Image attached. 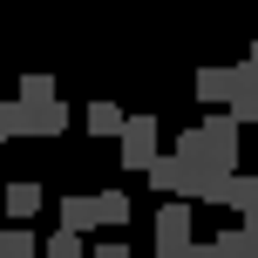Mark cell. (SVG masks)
<instances>
[{"label":"cell","instance_id":"6da1fadb","mask_svg":"<svg viewBox=\"0 0 258 258\" xmlns=\"http://www.w3.org/2000/svg\"><path fill=\"white\" fill-rule=\"evenodd\" d=\"M238 136H245V122H231V116L218 109V116H204V122H190V129H183L177 156H190V163H211V170H238Z\"/></svg>","mask_w":258,"mask_h":258},{"label":"cell","instance_id":"7a4b0ae2","mask_svg":"<svg viewBox=\"0 0 258 258\" xmlns=\"http://www.w3.org/2000/svg\"><path fill=\"white\" fill-rule=\"evenodd\" d=\"M14 143H54L68 129V102L61 95H41V102H21V95H14Z\"/></svg>","mask_w":258,"mask_h":258},{"label":"cell","instance_id":"3957f363","mask_svg":"<svg viewBox=\"0 0 258 258\" xmlns=\"http://www.w3.org/2000/svg\"><path fill=\"white\" fill-rule=\"evenodd\" d=\"M156 136H163V129H156L150 109H143V116H122V129H116V156H122V170H143V163H150V156L163 150Z\"/></svg>","mask_w":258,"mask_h":258},{"label":"cell","instance_id":"277c9868","mask_svg":"<svg viewBox=\"0 0 258 258\" xmlns=\"http://www.w3.org/2000/svg\"><path fill=\"white\" fill-rule=\"evenodd\" d=\"M197 238V224H190V197H170L163 211H156V251H177L183 258V245Z\"/></svg>","mask_w":258,"mask_h":258},{"label":"cell","instance_id":"5b68a950","mask_svg":"<svg viewBox=\"0 0 258 258\" xmlns=\"http://www.w3.org/2000/svg\"><path fill=\"white\" fill-rule=\"evenodd\" d=\"M231 89H238V68H218V61L197 68V102H204V109H224Z\"/></svg>","mask_w":258,"mask_h":258},{"label":"cell","instance_id":"8992f818","mask_svg":"<svg viewBox=\"0 0 258 258\" xmlns=\"http://www.w3.org/2000/svg\"><path fill=\"white\" fill-rule=\"evenodd\" d=\"M224 116L231 122H258V68L238 61V89H231V102H224Z\"/></svg>","mask_w":258,"mask_h":258},{"label":"cell","instance_id":"52a82bcc","mask_svg":"<svg viewBox=\"0 0 258 258\" xmlns=\"http://www.w3.org/2000/svg\"><path fill=\"white\" fill-rule=\"evenodd\" d=\"M0 204H7V218H14V224H27L41 204H48V190H41V183H7V190H0Z\"/></svg>","mask_w":258,"mask_h":258},{"label":"cell","instance_id":"ba28073f","mask_svg":"<svg viewBox=\"0 0 258 258\" xmlns=\"http://www.w3.org/2000/svg\"><path fill=\"white\" fill-rule=\"evenodd\" d=\"M177 170H183V163H177V150H170V156L156 150L150 163H143V177H150V190H156V197H177Z\"/></svg>","mask_w":258,"mask_h":258},{"label":"cell","instance_id":"9c48e42d","mask_svg":"<svg viewBox=\"0 0 258 258\" xmlns=\"http://www.w3.org/2000/svg\"><path fill=\"white\" fill-rule=\"evenodd\" d=\"M251 204H258V177H245V170H231V177H224V204H218V211H238V218H245Z\"/></svg>","mask_w":258,"mask_h":258},{"label":"cell","instance_id":"30bf717a","mask_svg":"<svg viewBox=\"0 0 258 258\" xmlns=\"http://www.w3.org/2000/svg\"><path fill=\"white\" fill-rule=\"evenodd\" d=\"M89 204H95V224H109V231L129 224V197L122 190H89Z\"/></svg>","mask_w":258,"mask_h":258},{"label":"cell","instance_id":"8fae6325","mask_svg":"<svg viewBox=\"0 0 258 258\" xmlns=\"http://www.w3.org/2000/svg\"><path fill=\"white\" fill-rule=\"evenodd\" d=\"M82 122H89V136H116V129H122V109H116V102H89Z\"/></svg>","mask_w":258,"mask_h":258},{"label":"cell","instance_id":"7c38bea8","mask_svg":"<svg viewBox=\"0 0 258 258\" xmlns=\"http://www.w3.org/2000/svg\"><path fill=\"white\" fill-rule=\"evenodd\" d=\"M41 258H89V238H82V231H68V224H61V231H54L48 245H41Z\"/></svg>","mask_w":258,"mask_h":258},{"label":"cell","instance_id":"4fadbf2b","mask_svg":"<svg viewBox=\"0 0 258 258\" xmlns=\"http://www.w3.org/2000/svg\"><path fill=\"white\" fill-rule=\"evenodd\" d=\"M61 224L89 238V231H95V204H89V197H61Z\"/></svg>","mask_w":258,"mask_h":258},{"label":"cell","instance_id":"5bb4252c","mask_svg":"<svg viewBox=\"0 0 258 258\" xmlns=\"http://www.w3.org/2000/svg\"><path fill=\"white\" fill-rule=\"evenodd\" d=\"M0 251H7V258H41V245H34V231H27V224L0 231Z\"/></svg>","mask_w":258,"mask_h":258},{"label":"cell","instance_id":"9a60e30c","mask_svg":"<svg viewBox=\"0 0 258 258\" xmlns=\"http://www.w3.org/2000/svg\"><path fill=\"white\" fill-rule=\"evenodd\" d=\"M14 95H21V102H41V95H61V89H54V75H21Z\"/></svg>","mask_w":258,"mask_h":258},{"label":"cell","instance_id":"2e32d148","mask_svg":"<svg viewBox=\"0 0 258 258\" xmlns=\"http://www.w3.org/2000/svg\"><path fill=\"white\" fill-rule=\"evenodd\" d=\"M211 245H218L224 258H251V238H245V224H238V231H224V238H211Z\"/></svg>","mask_w":258,"mask_h":258},{"label":"cell","instance_id":"e0dca14e","mask_svg":"<svg viewBox=\"0 0 258 258\" xmlns=\"http://www.w3.org/2000/svg\"><path fill=\"white\" fill-rule=\"evenodd\" d=\"M89 258H129V245H122V238H109V245H95Z\"/></svg>","mask_w":258,"mask_h":258},{"label":"cell","instance_id":"ac0fdd59","mask_svg":"<svg viewBox=\"0 0 258 258\" xmlns=\"http://www.w3.org/2000/svg\"><path fill=\"white\" fill-rule=\"evenodd\" d=\"M183 258H224L218 245H197V238H190V245H183Z\"/></svg>","mask_w":258,"mask_h":258},{"label":"cell","instance_id":"d6986e66","mask_svg":"<svg viewBox=\"0 0 258 258\" xmlns=\"http://www.w3.org/2000/svg\"><path fill=\"white\" fill-rule=\"evenodd\" d=\"M0 143H14V109L0 102Z\"/></svg>","mask_w":258,"mask_h":258},{"label":"cell","instance_id":"ffe728a7","mask_svg":"<svg viewBox=\"0 0 258 258\" xmlns=\"http://www.w3.org/2000/svg\"><path fill=\"white\" fill-rule=\"evenodd\" d=\"M245 68H258V41H251V54H245Z\"/></svg>","mask_w":258,"mask_h":258},{"label":"cell","instance_id":"44dd1931","mask_svg":"<svg viewBox=\"0 0 258 258\" xmlns=\"http://www.w3.org/2000/svg\"><path fill=\"white\" fill-rule=\"evenodd\" d=\"M150 258H177V251H150Z\"/></svg>","mask_w":258,"mask_h":258},{"label":"cell","instance_id":"7402d4cb","mask_svg":"<svg viewBox=\"0 0 258 258\" xmlns=\"http://www.w3.org/2000/svg\"><path fill=\"white\" fill-rule=\"evenodd\" d=\"M0 258H7V251H0Z\"/></svg>","mask_w":258,"mask_h":258}]
</instances>
